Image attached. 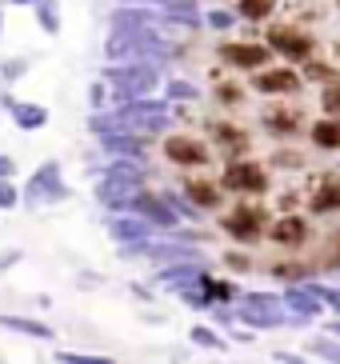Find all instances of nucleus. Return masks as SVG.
I'll return each instance as SVG.
<instances>
[{"instance_id": "obj_1", "label": "nucleus", "mask_w": 340, "mask_h": 364, "mask_svg": "<svg viewBox=\"0 0 340 364\" xmlns=\"http://www.w3.org/2000/svg\"><path fill=\"white\" fill-rule=\"evenodd\" d=\"M272 208H268V196H233V200L221 208V228L224 236H233L236 245H260L268 240V225H272Z\"/></svg>"}, {"instance_id": "obj_2", "label": "nucleus", "mask_w": 340, "mask_h": 364, "mask_svg": "<svg viewBox=\"0 0 340 364\" xmlns=\"http://www.w3.org/2000/svg\"><path fill=\"white\" fill-rule=\"evenodd\" d=\"M265 41L277 48L280 60L288 65H309L312 56L324 48L320 36L312 33V24H304L300 16H285V21H268L265 24Z\"/></svg>"}, {"instance_id": "obj_3", "label": "nucleus", "mask_w": 340, "mask_h": 364, "mask_svg": "<svg viewBox=\"0 0 340 364\" xmlns=\"http://www.w3.org/2000/svg\"><path fill=\"white\" fill-rule=\"evenodd\" d=\"M160 161L172 164L181 172H201V168H213L221 156H216L213 140L201 136V132H188V129H176L160 140Z\"/></svg>"}, {"instance_id": "obj_4", "label": "nucleus", "mask_w": 340, "mask_h": 364, "mask_svg": "<svg viewBox=\"0 0 340 364\" xmlns=\"http://www.w3.org/2000/svg\"><path fill=\"white\" fill-rule=\"evenodd\" d=\"M221 181L228 188V196H268L272 193V164L248 156H233L221 161Z\"/></svg>"}, {"instance_id": "obj_5", "label": "nucleus", "mask_w": 340, "mask_h": 364, "mask_svg": "<svg viewBox=\"0 0 340 364\" xmlns=\"http://www.w3.org/2000/svg\"><path fill=\"white\" fill-rule=\"evenodd\" d=\"M312 240H317L312 213L285 208V213H277L272 216V225H268V245L277 248V252H309Z\"/></svg>"}, {"instance_id": "obj_6", "label": "nucleus", "mask_w": 340, "mask_h": 364, "mask_svg": "<svg viewBox=\"0 0 340 364\" xmlns=\"http://www.w3.org/2000/svg\"><path fill=\"white\" fill-rule=\"evenodd\" d=\"M309 108H304V100H300V92H288V97H268L265 105V129L272 132V136H309Z\"/></svg>"}, {"instance_id": "obj_7", "label": "nucleus", "mask_w": 340, "mask_h": 364, "mask_svg": "<svg viewBox=\"0 0 340 364\" xmlns=\"http://www.w3.org/2000/svg\"><path fill=\"white\" fill-rule=\"evenodd\" d=\"M216 56H221L224 68H233V73H260L265 65L277 60V48L268 41H245V36H233V41H221L216 44Z\"/></svg>"}, {"instance_id": "obj_8", "label": "nucleus", "mask_w": 340, "mask_h": 364, "mask_svg": "<svg viewBox=\"0 0 340 364\" xmlns=\"http://www.w3.org/2000/svg\"><path fill=\"white\" fill-rule=\"evenodd\" d=\"M204 136L213 140V149L221 161H233V156H248L253 152V132L233 117H213L204 124Z\"/></svg>"}, {"instance_id": "obj_9", "label": "nucleus", "mask_w": 340, "mask_h": 364, "mask_svg": "<svg viewBox=\"0 0 340 364\" xmlns=\"http://www.w3.org/2000/svg\"><path fill=\"white\" fill-rule=\"evenodd\" d=\"M304 213L312 216H340V172L320 168L304 184Z\"/></svg>"}, {"instance_id": "obj_10", "label": "nucleus", "mask_w": 340, "mask_h": 364, "mask_svg": "<svg viewBox=\"0 0 340 364\" xmlns=\"http://www.w3.org/2000/svg\"><path fill=\"white\" fill-rule=\"evenodd\" d=\"M184 196H188L192 204H201V208H213V213H221L224 204L233 200L228 196V188H224L221 172L213 168H201V172H184Z\"/></svg>"}, {"instance_id": "obj_11", "label": "nucleus", "mask_w": 340, "mask_h": 364, "mask_svg": "<svg viewBox=\"0 0 340 364\" xmlns=\"http://www.w3.org/2000/svg\"><path fill=\"white\" fill-rule=\"evenodd\" d=\"M304 85H309L304 73H297L292 65H277V60L253 73V92H260V97H288V92H300Z\"/></svg>"}, {"instance_id": "obj_12", "label": "nucleus", "mask_w": 340, "mask_h": 364, "mask_svg": "<svg viewBox=\"0 0 340 364\" xmlns=\"http://www.w3.org/2000/svg\"><path fill=\"white\" fill-rule=\"evenodd\" d=\"M309 144L317 152H340V112H320V117H312Z\"/></svg>"}, {"instance_id": "obj_13", "label": "nucleus", "mask_w": 340, "mask_h": 364, "mask_svg": "<svg viewBox=\"0 0 340 364\" xmlns=\"http://www.w3.org/2000/svg\"><path fill=\"white\" fill-rule=\"evenodd\" d=\"M309 257H317V268H340V225L329 232H317Z\"/></svg>"}, {"instance_id": "obj_14", "label": "nucleus", "mask_w": 340, "mask_h": 364, "mask_svg": "<svg viewBox=\"0 0 340 364\" xmlns=\"http://www.w3.org/2000/svg\"><path fill=\"white\" fill-rule=\"evenodd\" d=\"M236 9H240V16L245 21H253V24H260V21H272L277 16V9H280V0H236Z\"/></svg>"}, {"instance_id": "obj_15", "label": "nucleus", "mask_w": 340, "mask_h": 364, "mask_svg": "<svg viewBox=\"0 0 340 364\" xmlns=\"http://www.w3.org/2000/svg\"><path fill=\"white\" fill-rule=\"evenodd\" d=\"M213 97H216V105H224V108H240L248 100V88L236 85V80H221V85L213 88Z\"/></svg>"}, {"instance_id": "obj_16", "label": "nucleus", "mask_w": 340, "mask_h": 364, "mask_svg": "<svg viewBox=\"0 0 340 364\" xmlns=\"http://www.w3.org/2000/svg\"><path fill=\"white\" fill-rule=\"evenodd\" d=\"M320 112H340V76L320 85Z\"/></svg>"}, {"instance_id": "obj_17", "label": "nucleus", "mask_w": 340, "mask_h": 364, "mask_svg": "<svg viewBox=\"0 0 340 364\" xmlns=\"http://www.w3.org/2000/svg\"><path fill=\"white\" fill-rule=\"evenodd\" d=\"M336 4H340V0H336Z\"/></svg>"}]
</instances>
